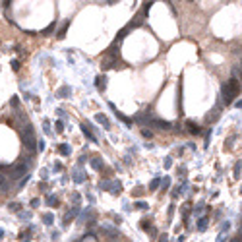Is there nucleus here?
Listing matches in <instances>:
<instances>
[{"mask_svg":"<svg viewBox=\"0 0 242 242\" xmlns=\"http://www.w3.org/2000/svg\"><path fill=\"white\" fill-rule=\"evenodd\" d=\"M238 93H240V81L238 79L233 78L223 85V99H225L227 105H231L234 101V97H238Z\"/></svg>","mask_w":242,"mask_h":242,"instance_id":"obj_1","label":"nucleus"},{"mask_svg":"<svg viewBox=\"0 0 242 242\" xmlns=\"http://www.w3.org/2000/svg\"><path fill=\"white\" fill-rule=\"evenodd\" d=\"M21 140H24V145H25V149H27V151H35V149H37L39 141H37V138H35V132H33V126H31V124L25 126Z\"/></svg>","mask_w":242,"mask_h":242,"instance_id":"obj_2","label":"nucleus"},{"mask_svg":"<svg viewBox=\"0 0 242 242\" xmlns=\"http://www.w3.org/2000/svg\"><path fill=\"white\" fill-rule=\"evenodd\" d=\"M27 167H29V163H25V161H19V163H16L14 167L10 168V178L12 180H18V178H21L27 172Z\"/></svg>","mask_w":242,"mask_h":242,"instance_id":"obj_3","label":"nucleus"},{"mask_svg":"<svg viewBox=\"0 0 242 242\" xmlns=\"http://www.w3.org/2000/svg\"><path fill=\"white\" fill-rule=\"evenodd\" d=\"M95 85H97L99 91H105V87H107V76H97L95 78Z\"/></svg>","mask_w":242,"mask_h":242,"instance_id":"obj_4","label":"nucleus"},{"mask_svg":"<svg viewBox=\"0 0 242 242\" xmlns=\"http://www.w3.org/2000/svg\"><path fill=\"white\" fill-rule=\"evenodd\" d=\"M151 124L153 126H159V128H163V130H168V128H171V122H167V120H159V118H153V120H151Z\"/></svg>","mask_w":242,"mask_h":242,"instance_id":"obj_5","label":"nucleus"},{"mask_svg":"<svg viewBox=\"0 0 242 242\" xmlns=\"http://www.w3.org/2000/svg\"><path fill=\"white\" fill-rule=\"evenodd\" d=\"M109 107H111L112 111H114V114H116V118H118V120H122V122H124V124H132V120H130V118H126L124 114H120V112L116 111V107H114V105H112V103H111V105H109Z\"/></svg>","mask_w":242,"mask_h":242,"instance_id":"obj_6","label":"nucleus"},{"mask_svg":"<svg viewBox=\"0 0 242 242\" xmlns=\"http://www.w3.org/2000/svg\"><path fill=\"white\" fill-rule=\"evenodd\" d=\"M186 128H188V132H190V134H200L198 124H196V122H192V120H186Z\"/></svg>","mask_w":242,"mask_h":242,"instance_id":"obj_7","label":"nucleus"},{"mask_svg":"<svg viewBox=\"0 0 242 242\" xmlns=\"http://www.w3.org/2000/svg\"><path fill=\"white\" fill-rule=\"evenodd\" d=\"M81 130H84V134L87 136L91 141H97V138H95V136L91 134V130H89V124H85V122H84V124H81Z\"/></svg>","mask_w":242,"mask_h":242,"instance_id":"obj_8","label":"nucleus"},{"mask_svg":"<svg viewBox=\"0 0 242 242\" xmlns=\"http://www.w3.org/2000/svg\"><path fill=\"white\" fill-rule=\"evenodd\" d=\"M70 93H72V89L68 87V85H64V87H60L58 91H56V97H68Z\"/></svg>","mask_w":242,"mask_h":242,"instance_id":"obj_9","label":"nucleus"},{"mask_svg":"<svg viewBox=\"0 0 242 242\" xmlns=\"http://www.w3.org/2000/svg\"><path fill=\"white\" fill-rule=\"evenodd\" d=\"M91 167H93L95 171H103V161L99 157H93L91 159Z\"/></svg>","mask_w":242,"mask_h":242,"instance_id":"obj_10","label":"nucleus"},{"mask_svg":"<svg viewBox=\"0 0 242 242\" xmlns=\"http://www.w3.org/2000/svg\"><path fill=\"white\" fill-rule=\"evenodd\" d=\"M159 186H161V178H153V180H151V184H149V192L157 190Z\"/></svg>","mask_w":242,"mask_h":242,"instance_id":"obj_11","label":"nucleus"},{"mask_svg":"<svg viewBox=\"0 0 242 242\" xmlns=\"http://www.w3.org/2000/svg\"><path fill=\"white\" fill-rule=\"evenodd\" d=\"M6 188H8V178H6V174L0 172V190H6Z\"/></svg>","mask_w":242,"mask_h":242,"instance_id":"obj_12","label":"nucleus"},{"mask_svg":"<svg viewBox=\"0 0 242 242\" xmlns=\"http://www.w3.org/2000/svg\"><path fill=\"white\" fill-rule=\"evenodd\" d=\"M47 203L51 205V207H56V205H58V198H56V196H49V198H47Z\"/></svg>","mask_w":242,"mask_h":242,"instance_id":"obj_13","label":"nucleus"},{"mask_svg":"<svg viewBox=\"0 0 242 242\" xmlns=\"http://www.w3.org/2000/svg\"><path fill=\"white\" fill-rule=\"evenodd\" d=\"M85 180V176H84V172H74V182H78V184H79V182H84Z\"/></svg>","mask_w":242,"mask_h":242,"instance_id":"obj_14","label":"nucleus"},{"mask_svg":"<svg viewBox=\"0 0 242 242\" xmlns=\"http://www.w3.org/2000/svg\"><path fill=\"white\" fill-rule=\"evenodd\" d=\"M43 221H45V225H52L54 217H52V213H45V215H43Z\"/></svg>","mask_w":242,"mask_h":242,"instance_id":"obj_15","label":"nucleus"},{"mask_svg":"<svg viewBox=\"0 0 242 242\" xmlns=\"http://www.w3.org/2000/svg\"><path fill=\"white\" fill-rule=\"evenodd\" d=\"M97 122H101L103 126H107V128H109V118L105 116V114H97Z\"/></svg>","mask_w":242,"mask_h":242,"instance_id":"obj_16","label":"nucleus"},{"mask_svg":"<svg viewBox=\"0 0 242 242\" xmlns=\"http://www.w3.org/2000/svg\"><path fill=\"white\" fill-rule=\"evenodd\" d=\"M111 192H112V194H120V192H122V184H120V182H114Z\"/></svg>","mask_w":242,"mask_h":242,"instance_id":"obj_17","label":"nucleus"},{"mask_svg":"<svg viewBox=\"0 0 242 242\" xmlns=\"http://www.w3.org/2000/svg\"><path fill=\"white\" fill-rule=\"evenodd\" d=\"M205 227H207V217H201L200 223H198V228H200V231H205Z\"/></svg>","mask_w":242,"mask_h":242,"instance_id":"obj_18","label":"nucleus"},{"mask_svg":"<svg viewBox=\"0 0 242 242\" xmlns=\"http://www.w3.org/2000/svg\"><path fill=\"white\" fill-rule=\"evenodd\" d=\"M68 25H70V24L66 21V24L60 27V31H58V39H64V35H66V29H68Z\"/></svg>","mask_w":242,"mask_h":242,"instance_id":"obj_19","label":"nucleus"},{"mask_svg":"<svg viewBox=\"0 0 242 242\" xmlns=\"http://www.w3.org/2000/svg\"><path fill=\"white\" fill-rule=\"evenodd\" d=\"M161 186H163V190H167V188L171 186V178H168V176H165L163 180H161Z\"/></svg>","mask_w":242,"mask_h":242,"instance_id":"obj_20","label":"nucleus"},{"mask_svg":"<svg viewBox=\"0 0 242 242\" xmlns=\"http://www.w3.org/2000/svg\"><path fill=\"white\" fill-rule=\"evenodd\" d=\"M8 209L10 211H19V203L18 201H12V203H8Z\"/></svg>","mask_w":242,"mask_h":242,"instance_id":"obj_21","label":"nucleus"},{"mask_svg":"<svg viewBox=\"0 0 242 242\" xmlns=\"http://www.w3.org/2000/svg\"><path fill=\"white\" fill-rule=\"evenodd\" d=\"M240 168H242V163L238 161V163L234 165V176H240Z\"/></svg>","mask_w":242,"mask_h":242,"instance_id":"obj_22","label":"nucleus"},{"mask_svg":"<svg viewBox=\"0 0 242 242\" xmlns=\"http://www.w3.org/2000/svg\"><path fill=\"white\" fill-rule=\"evenodd\" d=\"M60 153H62V155H68V153H70V147H68L66 143H62V145H60Z\"/></svg>","mask_w":242,"mask_h":242,"instance_id":"obj_23","label":"nucleus"},{"mask_svg":"<svg viewBox=\"0 0 242 242\" xmlns=\"http://www.w3.org/2000/svg\"><path fill=\"white\" fill-rule=\"evenodd\" d=\"M141 221H143V223H141V228H145V231L151 228V221H149V219H141Z\"/></svg>","mask_w":242,"mask_h":242,"instance_id":"obj_24","label":"nucleus"},{"mask_svg":"<svg viewBox=\"0 0 242 242\" xmlns=\"http://www.w3.org/2000/svg\"><path fill=\"white\" fill-rule=\"evenodd\" d=\"M136 207H138V209H147V203H145V201H138Z\"/></svg>","mask_w":242,"mask_h":242,"instance_id":"obj_25","label":"nucleus"},{"mask_svg":"<svg viewBox=\"0 0 242 242\" xmlns=\"http://www.w3.org/2000/svg\"><path fill=\"white\" fill-rule=\"evenodd\" d=\"M54 128H56V132H62V130H64V124H62V122L58 120V122L54 124Z\"/></svg>","mask_w":242,"mask_h":242,"instance_id":"obj_26","label":"nucleus"},{"mask_svg":"<svg viewBox=\"0 0 242 242\" xmlns=\"http://www.w3.org/2000/svg\"><path fill=\"white\" fill-rule=\"evenodd\" d=\"M171 165H172V159L167 157V159H165V168H171Z\"/></svg>","mask_w":242,"mask_h":242,"instance_id":"obj_27","label":"nucleus"},{"mask_svg":"<svg viewBox=\"0 0 242 242\" xmlns=\"http://www.w3.org/2000/svg\"><path fill=\"white\" fill-rule=\"evenodd\" d=\"M52 29H54V24H51V25H49V27L45 29L43 33H45V35H49V33H52Z\"/></svg>","mask_w":242,"mask_h":242,"instance_id":"obj_28","label":"nucleus"},{"mask_svg":"<svg viewBox=\"0 0 242 242\" xmlns=\"http://www.w3.org/2000/svg\"><path fill=\"white\" fill-rule=\"evenodd\" d=\"M151 4H153V2H143V10H145V12L151 8Z\"/></svg>","mask_w":242,"mask_h":242,"instance_id":"obj_29","label":"nucleus"},{"mask_svg":"<svg viewBox=\"0 0 242 242\" xmlns=\"http://www.w3.org/2000/svg\"><path fill=\"white\" fill-rule=\"evenodd\" d=\"M37 149H39V151H43V149H45V141H39V145H37Z\"/></svg>","mask_w":242,"mask_h":242,"instance_id":"obj_30","label":"nucleus"},{"mask_svg":"<svg viewBox=\"0 0 242 242\" xmlns=\"http://www.w3.org/2000/svg\"><path fill=\"white\" fill-rule=\"evenodd\" d=\"M141 134H143L145 138H151V132H149V130H141Z\"/></svg>","mask_w":242,"mask_h":242,"instance_id":"obj_31","label":"nucleus"},{"mask_svg":"<svg viewBox=\"0 0 242 242\" xmlns=\"http://www.w3.org/2000/svg\"><path fill=\"white\" fill-rule=\"evenodd\" d=\"M12 66H14V70H19V62H18V60L12 62Z\"/></svg>","mask_w":242,"mask_h":242,"instance_id":"obj_32","label":"nucleus"},{"mask_svg":"<svg viewBox=\"0 0 242 242\" xmlns=\"http://www.w3.org/2000/svg\"><path fill=\"white\" fill-rule=\"evenodd\" d=\"M143 194V190H141V188H138V190H134V196H141Z\"/></svg>","mask_w":242,"mask_h":242,"instance_id":"obj_33","label":"nucleus"},{"mask_svg":"<svg viewBox=\"0 0 242 242\" xmlns=\"http://www.w3.org/2000/svg\"><path fill=\"white\" fill-rule=\"evenodd\" d=\"M31 205H33V207H37V205H39V200H37V198H35V200H31Z\"/></svg>","mask_w":242,"mask_h":242,"instance_id":"obj_34","label":"nucleus"},{"mask_svg":"<svg viewBox=\"0 0 242 242\" xmlns=\"http://www.w3.org/2000/svg\"><path fill=\"white\" fill-rule=\"evenodd\" d=\"M159 242H168V238H167V234H163V236L159 238Z\"/></svg>","mask_w":242,"mask_h":242,"instance_id":"obj_35","label":"nucleus"},{"mask_svg":"<svg viewBox=\"0 0 242 242\" xmlns=\"http://www.w3.org/2000/svg\"><path fill=\"white\" fill-rule=\"evenodd\" d=\"M231 242H242V236H238V238H233Z\"/></svg>","mask_w":242,"mask_h":242,"instance_id":"obj_36","label":"nucleus"},{"mask_svg":"<svg viewBox=\"0 0 242 242\" xmlns=\"http://www.w3.org/2000/svg\"><path fill=\"white\" fill-rule=\"evenodd\" d=\"M240 79H242V72H240Z\"/></svg>","mask_w":242,"mask_h":242,"instance_id":"obj_37","label":"nucleus"}]
</instances>
